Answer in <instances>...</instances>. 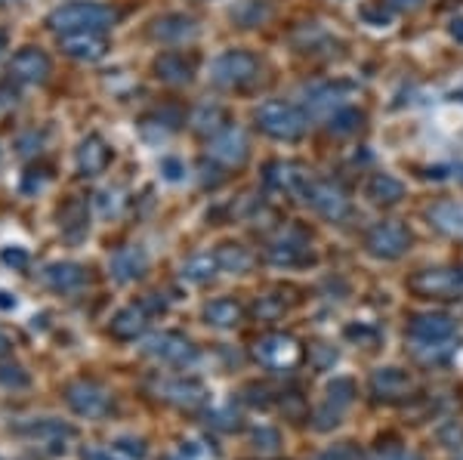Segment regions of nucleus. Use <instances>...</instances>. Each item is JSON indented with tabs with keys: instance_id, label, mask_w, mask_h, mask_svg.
I'll use <instances>...</instances> for the list:
<instances>
[{
	"instance_id": "nucleus-18",
	"label": "nucleus",
	"mask_w": 463,
	"mask_h": 460,
	"mask_svg": "<svg viewBox=\"0 0 463 460\" xmlns=\"http://www.w3.org/2000/svg\"><path fill=\"white\" fill-rule=\"evenodd\" d=\"M41 281L56 294H78V291H84L90 278H87V269L80 263H69V259H62V263L43 266Z\"/></svg>"
},
{
	"instance_id": "nucleus-20",
	"label": "nucleus",
	"mask_w": 463,
	"mask_h": 460,
	"mask_svg": "<svg viewBox=\"0 0 463 460\" xmlns=\"http://www.w3.org/2000/svg\"><path fill=\"white\" fill-rule=\"evenodd\" d=\"M109 272L115 281H121V285H130V281H139L148 272V254L143 248H121L115 257L109 259Z\"/></svg>"
},
{
	"instance_id": "nucleus-52",
	"label": "nucleus",
	"mask_w": 463,
	"mask_h": 460,
	"mask_svg": "<svg viewBox=\"0 0 463 460\" xmlns=\"http://www.w3.org/2000/svg\"><path fill=\"white\" fill-rule=\"evenodd\" d=\"M0 460H4V457H0Z\"/></svg>"
},
{
	"instance_id": "nucleus-15",
	"label": "nucleus",
	"mask_w": 463,
	"mask_h": 460,
	"mask_svg": "<svg viewBox=\"0 0 463 460\" xmlns=\"http://www.w3.org/2000/svg\"><path fill=\"white\" fill-rule=\"evenodd\" d=\"M50 71H53L50 56L37 47H22L10 59V84H43L50 78Z\"/></svg>"
},
{
	"instance_id": "nucleus-23",
	"label": "nucleus",
	"mask_w": 463,
	"mask_h": 460,
	"mask_svg": "<svg viewBox=\"0 0 463 460\" xmlns=\"http://www.w3.org/2000/svg\"><path fill=\"white\" fill-rule=\"evenodd\" d=\"M198 34V22L185 13H167L152 22V37L161 43H185Z\"/></svg>"
},
{
	"instance_id": "nucleus-29",
	"label": "nucleus",
	"mask_w": 463,
	"mask_h": 460,
	"mask_svg": "<svg viewBox=\"0 0 463 460\" xmlns=\"http://www.w3.org/2000/svg\"><path fill=\"white\" fill-rule=\"evenodd\" d=\"M346 106L343 99V87H334V84H316L306 90V108L316 111V115H327L331 117L334 111Z\"/></svg>"
},
{
	"instance_id": "nucleus-25",
	"label": "nucleus",
	"mask_w": 463,
	"mask_h": 460,
	"mask_svg": "<svg viewBox=\"0 0 463 460\" xmlns=\"http://www.w3.org/2000/svg\"><path fill=\"white\" fill-rule=\"evenodd\" d=\"M411 387H414V380L402 368H377L374 377H371V392L377 399H402L408 396Z\"/></svg>"
},
{
	"instance_id": "nucleus-38",
	"label": "nucleus",
	"mask_w": 463,
	"mask_h": 460,
	"mask_svg": "<svg viewBox=\"0 0 463 460\" xmlns=\"http://www.w3.org/2000/svg\"><path fill=\"white\" fill-rule=\"evenodd\" d=\"M238 10H248V16H238L235 22L241 28H253V25H260L266 16H269V6H263V4H257V0H244Z\"/></svg>"
},
{
	"instance_id": "nucleus-5",
	"label": "nucleus",
	"mask_w": 463,
	"mask_h": 460,
	"mask_svg": "<svg viewBox=\"0 0 463 460\" xmlns=\"http://www.w3.org/2000/svg\"><path fill=\"white\" fill-rule=\"evenodd\" d=\"M303 202L327 222H343L353 213V202H349L346 189L334 180H321V176H312L309 180L303 192Z\"/></svg>"
},
{
	"instance_id": "nucleus-41",
	"label": "nucleus",
	"mask_w": 463,
	"mask_h": 460,
	"mask_svg": "<svg viewBox=\"0 0 463 460\" xmlns=\"http://www.w3.org/2000/svg\"><path fill=\"white\" fill-rule=\"evenodd\" d=\"M0 383L10 390H22L28 387V374L19 365H0Z\"/></svg>"
},
{
	"instance_id": "nucleus-9",
	"label": "nucleus",
	"mask_w": 463,
	"mask_h": 460,
	"mask_svg": "<svg viewBox=\"0 0 463 460\" xmlns=\"http://www.w3.org/2000/svg\"><path fill=\"white\" fill-rule=\"evenodd\" d=\"M158 313H164V300H158V294L146 296V300H139V303H130V306H124L121 313L111 318V324H109L111 337L137 340L139 333L148 328V318Z\"/></svg>"
},
{
	"instance_id": "nucleus-2",
	"label": "nucleus",
	"mask_w": 463,
	"mask_h": 460,
	"mask_svg": "<svg viewBox=\"0 0 463 460\" xmlns=\"http://www.w3.org/2000/svg\"><path fill=\"white\" fill-rule=\"evenodd\" d=\"M47 25L56 34L71 32H111L118 25V10L109 4H96V0H74V4L56 6L47 16Z\"/></svg>"
},
{
	"instance_id": "nucleus-6",
	"label": "nucleus",
	"mask_w": 463,
	"mask_h": 460,
	"mask_svg": "<svg viewBox=\"0 0 463 460\" xmlns=\"http://www.w3.org/2000/svg\"><path fill=\"white\" fill-rule=\"evenodd\" d=\"M411 244H414V239H411V229L405 226V222H399V220L377 222V226H371L368 235H364V250H368L371 257H377V259L405 257L411 250Z\"/></svg>"
},
{
	"instance_id": "nucleus-27",
	"label": "nucleus",
	"mask_w": 463,
	"mask_h": 460,
	"mask_svg": "<svg viewBox=\"0 0 463 460\" xmlns=\"http://www.w3.org/2000/svg\"><path fill=\"white\" fill-rule=\"evenodd\" d=\"M427 217L439 232L463 239V202H439L430 207Z\"/></svg>"
},
{
	"instance_id": "nucleus-16",
	"label": "nucleus",
	"mask_w": 463,
	"mask_h": 460,
	"mask_svg": "<svg viewBox=\"0 0 463 460\" xmlns=\"http://www.w3.org/2000/svg\"><path fill=\"white\" fill-rule=\"evenodd\" d=\"M59 47L78 62H99L109 56V32H71L59 34Z\"/></svg>"
},
{
	"instance_id": "nucleus-35",
	"label": "nucleus",
	"mask_w": 463,
	"mask_h": 460,
	"mask_svg": "<svg viewBox=\"0 0 463 460\" xmlns=\"http://www.w3.org/2000/svg\"><path fill=\"white\" fill-rule=\"evenodd\" d=\"M250 442H253V448L263 451V455H275V451L281 448V433L269 424H260V427H253Z\"/></svg>"
},
{
	"instance_id": "nucleus-34",
	"label": "nucleus",
	"mask_w": 463,
	"mask_h": 460,
	"mask_svg": "<svg viewBox=\"0 0 463 460\" xmlns=\"http://www.w3.org/2000/svg\"><path fill=\"white\" fill-rule=\"evenodd\" d=\"M362 124H364V111H358L355 106H349V102L327 117V130L337 133V136H349V133H355Z\"/></svg>"
},
{
	"instance_id": "nucleus-1",
	"label": "nucleus",
	"mask_w": 463,
	"mask_h": 460,
	"mask_svg": "<svg viewBox=\"0 0 463 460\" xmlns=\"http://www.w3.org/2000/svg\"><path fill=\"white\" fill-rule=\"evenodd\" d=\"M408 337L414 346V355L423 361H445L454 352L458 322L445 313H420L411 318Z\"/></svg>"
},
{
	"instance_id": "nucleus-48",
	"label": "nucleus",
	"mask_w": 463,
	"mask_h": 460,
	"mask_svg": "<svg viewBox=\"0 0 463 460\" xmlns=\"http://www.w3.org/2000/svg\"><path fill=\"white\" fill-rule=\"evenodd\" d=\"M84 460H121V457H118L115 451L109 448V451H90V455H87Z\"/></svg>"
},
{
	"instance_id": "nucleus-50",
	"label": "nucleus",
	"mask_w": 463,
	"mask_h": 460,
	"mask_svg": "<svg viewBox=\"0 0 463 460\" xmlns=\"http://www.w3.org/2000/svg\"><path fill=\"white\" fill-rule=\"evenodd\" d=\"M13 350V340H10V333L6 331H0V355H6Z\"/></svg>"
},
{
	"instance_id": "nucleus-22",
	"label": "nucleus",
	"mask_w": 463,
	"mask_h": 460,
	"mask_svg": "<svg viewBox=\"0 0 463 460\" xmlns=\"http://www.w3.org/2000/svg\"><path fill=\"white\" fill-rule=\"evenodd\" d=\"M155 78L164 80V84L170 87H183L192 80V74H195V62H192L185 53H179V50H167V53H161L155 59Z\"/></svg>"
},
{
	"instance_id": "nucleus-31",
	"label": "nucleus",
	"mask_w": 463,
	"mask_h": 460,
	"mask_svg": "<svg viewBox=\"0 0 463 460\" xmlns=\"http://www.w3.org/2000/svg\"><path fill=\"white\" fill-rule=\"evenodd\" d=\"M213 257H216L220 272H229V276H244L253 266V254L244 244H220V248L213 250Z\"/></svg>"
},
{
	"instance_id": "nucleus-40",
	"label": "nucleus",
	"mask_w": 463,
	"mask_h": 460,
	"mask_svg": "<svg viewBox=\"0 0 463 460\" xmlns=\"http://www.w3.org/2000/svg\"><path fill=\"white\" fill-rule=\"evenodd\" d=\"M167 460H213V451L201 448V442H183V448L174 451Z\"/></svg>"
},
{
	"instance_id": "nucleus-36",
	"label": "nucleus",
	"mask_w": 463,
	"mask_h": 460,
	"mask_svg": "<svg viewBox=\"0 0 463 460\" xmlns=\"http://www.w3.org/2000/svg\"><path fill=\"white\" fill-rule=\"evenodd\" d=\"M0 263L13 272H25L28 263H32V254L25 248H19V244H6V248H0Z\"/></svg>"
},
{
	"instance_id": "nucleus-24",
	"label": "nucleus",
	"mask_w": 463,
	"mask_h": 460,
	"mask_svg": "<svg viewBox=\"0 0 463 460\" xmlns=\"http://www.w3.org/2000/svg\"><path fill=\"white\" fill-rule=\"evenodd\" d=\"M364 198L377 207H392L405 198V183L392 174H371L364 183Z\"/></svg>"
},
{
	"instance_id": "nucleus-37",
	"label": "nucleus",
	"mask_w": 463,
	"mask_h": 460,
	"mask_svg": "<svg viewBox=\"0 0 463 460\" xmlns=\"http://www.w3.org/2000/svg\"><path fill=\"white\" fill-rule=\"evenodd\" d=\"M436 439L442 442L445 448H463V420L458 418L445 420V424L436 429Z\"/></svg>"
},
{
	"instance_id": "nucleus-51",
	"label": "nucleus",
	"mask_w": 463,
	"mask_h": 460,
	"mask_svg": "<svg viewBox=\"0 0 463 460\" xmlns=\"http://www.w3.org/2000/svg\"><path fill=\"white\" fill-rule=\"evenodd\" d=\"M4 43H6V37H4V34H0V56H4Z\"/></svg>"
},
{
	"instance_id": "nucleus-7",
	"label": "nucleus",
	"mask_w": 463,
	"mask_h": 460,
	"mask_svg": "<svg viewBox=\"0 0 463 460\" xmlns=\"http://www.w3.org/2000/svg\"><path fill=\"white\" fill-rule=\"evenodd\" d=\"M408 285L411 291L420 296L451 300V296L463 294V266H432V269H420Z\"/></svg>"
},
{
	"instance_id": "nucleus-26",
	"label": "nucleus",
	"mask_w": 463,
	"mask_h": 460,
	"mask_svg": "<svg viewBox=\"0 0 463 460\" xmlns=\"http://www.w3.org/2000/svg\"><path fill=\"white\" fill-rule=\"evenodd\" d=\"M158 396L167 399V402H176L183 408H195L207 399V390L201 387L198 380H185V377H176V380H161L158 383Z\"/></svg>"
},
{
	"instance_id": "nucleus-14",
	"label": "nucleus",
	"mask_w": 463,
	"mask_h": 460,
	"mask_svg": "<svg viewBox=\"0 0 463 460\" xmlns=\"http://www.w3.org/2000/svg\"><path fill=\"white\" fill-rule=\"evenodd\" d=\"M266 259L279 269H300V266L312 263V244L300 232H285L275 241H269Z\"/></svg>"
},
{
	"instance_id": "nucleus-45",
	"label": "nucleus",
	"mask_w": 463,
	"mask_h": 460,
	"mask_svg": "<svg viewBox=\"0 0 463 460\" xmlns=\"http://www.w3.org/2000/svg\"><path fill=\"white\" fill-rule=\"evenodd\" d=\"M161 174H164V176H167V180H170V183H176V180H179V176H183V174H185V167H183V164H179V161H176V158H164V161H161Z\"/></svg>"
},
{
	"instance_id": "nucleus-21",
	"label": "nucleus",
	"mask_w": 463,
	"mask_h": 460,
	"mask_svg": "<svg viewBox=\"0 0 463 460\" xmlns=\"http://www.w3.org/2000/svg\"><path fill=\"white\" fill-rule=\"evenodd\" d=\"M111 164V148L102 136H96V133H90V136L80 139L78 146V170L84 176H99L106 174Z\"/></svg>"
},
{
	"instance_id": "nucleus-44",
	"label": "nucleus",
	"mask_w": 463,
	"mask_h": 460,
	"mask_svg": "<svg viewBox=\"0 0 463 460\" xmlns=\"http://www.w3.org/2000/svg\"><path fill=\"white\" fill-rule=\"evenodd\" d=\"M386 6H390L392 13H414V10H420L427 0H383Z\"/></svg>"
},
{
	"instance_id": "nucleus-4",
	"label": "nucleus",
	"mask_w": 463,
	"mask_h": 460,
	"mask_svg": "<svg viewBox=\"0 0 463 460\" xmlns=\"http://www.w3.org/2000/svg\"><path fill=\"white\" fill-rule=\"evenodd\" d=\"M211 84L220 90H248L263 78V62L250 50H226L211 62Z\"/></svg>"
},
{
	"instance_id": "nucleus-17",
	"label": "nucleus",
	"mask_w": 463,
	"mask_h": 460,
	"mask_svg": "<svg viewBox=\"0 0 463 460\" xmlns=\"http://www.w3.org/2000/svg\"><path fill=\"white\" fill-rule=\"evenodd\" d=\"M309 180L312 174L297 161H272V164H266V185L275 192H285V195L303 198Z\"/></svg>"
},
{
	"instance_id": "nucleus-8",
	"label": "nucleus",
	"mask_w": 463,
	"mask_h": 460,
	"mask_svg": "<svg viewBox=\"0 0 463 460\" xmlns=\"http://www.w3.org/2000/svg\"><path fill=\"white\" fill-rule=\"evenodd\" d=\"M65 402L78 418L87 420H102L111 414V396L106 387H99L96 380H74L65 387Z\"/></svg>"
},
{
	"instance_id": "nucleus-13",
	"label": "nucleus",
	"mask_w": 463,
	"mask_h": 460,
	"mask_svg": "<svg viewBox=\"0 0 463 460\" xmlns=\"http://www.w3.org/2000/svg\"><path fill=\"white\" fill-rule=\"evenodd\" d=\"M22 436H28V439L41 451H47V455H65L74 439V427L62 424V420H56V418H41V420H28V424L22 427Z\"/></svg>"
},
{
	"instance_id": "nucleus-49",
	"label": "nucleus",
	"mask_w": 463,
	"mask_h": 460,
	"mask_svg": "<svg viewBox=\"0 0 463 460\" xmlns=\"http://www.w3.org/2000/svg\"><path fill=\"white\" fill-rule=\"evenodd\" d=\"M451 37L463 43V16L460 19H451Z\"/></svg>"
},
{
	"instance_id": "nucleus-12",
	"label": "nucleus",
	"mask_w": 463,
	"mask_h": 460,
	"mask_svg": "<svg viewBox=\"0 0 463 460\" xmlns=\"http://www.w3.org/2000/svg\"><path fill=\"white\" fill-rule=\"evenodd\" d=\"M207 155L216 161L220 167H241L250 155V143H248V133L235 124H229L226 130H220L216 136L207 139Z\"/></svg>"
},
{
	"instance_id": "nucleus-28",
	"label": "nucleus",
	"mask_w": 463,
	"mask_h": 460,
	"mask_svg": "<svg viewBox=\"0 0 463 460\" xmlns=\"http://www.w3.org/2000/svg\"><path fill=\"white\" fill-rule=\"evenodd\" d=\"M229 115L222 106H216V102H204V106H198L195 111H192V130L201 133V136H216L220 130L229 127Z\"/></svg>"
},
{
	"instance_id": "nucleus-32",
	"label": "nucleus",
	"mask_w": 463,
	"mask_h": 460,
	"mask_svg": "<svg viewBox=\"0 0 463 460\" xmlns=\"http://www.w3.org/2000/svg\"><path fill=\"white\" fill-rule=\"evenodd\" d=\"M59 229L69 241H80L90 232V222H87V207L80 202H69L59 213Z\"/></svg>"
},
{
	"instance_id": "nucleus-43",
	"label": "nucleus",
	"mask_w": 463,
	"mask_h": 460,
	"mask_svg": "<svg viewBox=\"0 0 463 460\" xmlns=\"http://www.w3.org/2000/svg\"><path fill=\"white\" fill-rule=\"evenodd\" d=\"M316 460H358V451L353 445H334V448L321 451Z\"/></svg>"
},
{
	"instance_id": "nucleus-10",
	"label": "nucleus",
	"mask_w": 463,
	"mask_h": 460,
	"mask_svg": "<svg viewBox=\"0 0 463 460\" xmlns=\"http://www.w3.org/2000/svg\"><path fill=\"white\" fill-rule=\"evenodd\" d=\"M355 399V380L353 377H334V383L325 390L321 405L316 408V429H331L337 427L346 414V408Z\"/></svg>"
},
{
	"instance_id": "nucleus-47",
	"label": "nucleus",
	"mask_w": 463,
	"mask_h": 460,
	"mask_svg": "<svg viewBox=\"0 0 463 460\" xmlns=\"http://www.w3.org/2000/svg\"><path fill=\"white\" fill-rule=\"evenodd\" d=\"M10 309H16V296L10 291H0V313H10Z\"/></svg>"
},
{
	"instance_id": "nucleus-39",
	"label": "nucleus",
	"mask_w": 463,
	"mask_h": 460,
	"mask_svg": "<svg viewBox=\"0 0 463 460\" xmlns=\"http://www.w3.org/2000/svg\"><path fill=\"white\" fill-rule=\"evenodd\" d=\"M111 451H115L121 460H143L146 457V445L139 439H118L111 445Z\"/></svg>"
},
{
	"instance_id": "nucleus-3",
	"label": "nucleus",
	"mask_w": 463,
	"mask_h": 460,
	"mask_svg": "<svg viewBox=\"0 0 463 460\" xmlns=\"http://www.w3.org/2000/svg\"><path fill=\"white\" fill-rule=\"evenodd\" d=\"M253 121H257V130L266 133L275 143H300L306 130H309V115L285 99L260 102L257 111H253Z\"/></svg>"
},
{
	"instance_id": "nucleus-42",
	"label": "nucleus",
	"mask_w": 463,
	"mask_h": 460,
	"mask_svg": "<svg viewBox=\"0 0 463 460\" xmlns=\"http://www.w3.org/2000/svg\"><path fill=\"white\" fill-rule=\"evenodd\" d=\"M368 460H423L417 451L411 448H402V445H392V448H377L374 455H371Z\"/></svg>"
},
{
	"instance_id": "nucleus-11",
	"label": "nucleus",
	"mask_w": 463,
	"mask_h": 460,
	"mask_svg": "<svg viewBox=\"0 0 463 460\" xmlns=\"http://www.w3.org/2000/svg\"><path fill=\"white\" fill-rule=\"evenodd\" d=\"M143 352L152 355L155 361H161V365H192V361L198 359L195 346L189 343V340L183 337V333L176 331H161V333H152V337L143 343Z\"/></svg>"
},
{
	"instance_id": "nucleus-33",
	"label": "nucleus",
	"mask_w": 463,
	"mask_h": 460,
	"mask_svg": "<svg viewBox=\"0 0 463 460\" xmlns=\"http://www.w3.org/2000/svg\"><path fill=\"white\" fill-rule=\"evenodd\" d=\"M216 272H220V266H216L213 254H198L183 263V278L192 281V285H204V281H211Z\"/></svg>"
},
{
	"instance_id": "nucleus-30",
	"label": "nucleus",
	"mask_w": 463,
	"mask_h": 460,
	"mask_svg": "<svg viewBox=\"0 0 463 460\" xmlns=\"http://www.w3.org/2000/svg\"><path fill=\"white\" fill-rule=\"evenodd\" d=\"M241 315H244V309L238 306L232 296H216V300H211L204 306V322L211 324V328H220V331L235 328V324L241 322Z\"/></svg>"
},
{
	"instance_id": "nucleus-46",
	"label": "nucleus",
	"mask_w": 463,
	"mask_h": 460,
	"mask_svg": "<svg viewBox=\"0 0 463 460\" xmlns=\"http://www.w3.org/2000/svg\"><path fill=\"white\" fill-rule=\"evenodd\" d=\"M346 337H349V340H358V343H368V340H374V337H377V331H374V328H362V324H358V328H355V324H349V328H346Z\"/></svg>"
},
{
	"instance_id": "nucleus-19",
	"label": "nucleus",
	"mask_w": 463,
	"mask_h": 460,
	"mask_svg": "<svg viewBox=\"0 0 463 460\" xmlns=\"http://www.w3.org/2000/svg\"><path fill=\"white\" fill-rule=\"evenodd\" d=\"M253 352H257V359L263 361L266 368H290L300 359V346H297V340L288 337V333H266Z\"/></svg>"
}]
</instances>
